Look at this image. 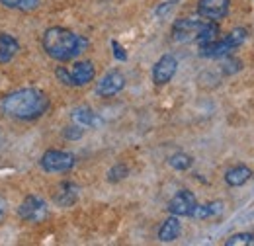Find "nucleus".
I'll return each mask as SVG.
<instances>
[{"label":"nucleus","instance_id":"24","mask_svg":"<svg viewBox=\"0 0 254 246\" xmlns=\"http://www.w3.org/2000/svg\"><path fill=\"white\" fill-rule=\"evenodd\" d=\"M243 68V62L239 61V59H233V57H229L227 61L223 62V72L225 74H233V72H239Z\"/></svg>","mask_w":254,"mask_h":246},{"label":"nucleus","instance_id":"1","mask_svg":"<svg viewBox=\"0 0 254 246\" xmlns=\"http://www.w3.org/2000/svg\"><path fill=\"white\" fill-rule=\"evenodd\" d=\"M0 108L8 118L20 120V122H33L47 112L49 98L43 90H37V88H20L6 94L2 98Z\"/></svg>","mask_w":254,"mask_h":246},{"label":"nucleus","instance_id":"25","mask_svg":"<svg viewBox=\"0 0 254 246\" xmlns=\"http://www.w3.org/2000/svg\"><path fill=\"white\" fill-rule=\"evenodd\" d=\"M55 76L59 78V82H63L64 86H72V84H70L68 68H64V66H57V68H55Z\"/></svg>","mask_w":254,"mask_h":246},{"label":"nucleus","instance_id":"6","mask_svg":"<svg viewBox=\"0 0 254 246\" xmlns=\"http://www.w3.org/2000/svg\"><path fill=\"white\" fill-rule=\"evenodd\" d=\"M195 205H197L195 195L188 189H180L168 201V211L176 217H191L193 211H195Z\"/></svg>","mask_w":254,"mask_h":246},{"label":"nucleus","instance_id":"11","mask_svg":"<svg viewBox=\"0 0 254 246\" xmlns=\"http://www.w3.org/2000/svg\"><path fill=\"white\" fill-rule=\"evenodd\" d=\"M235 47L231 45V41L227 37L223 39H215V41H209V43H203L199 45V55L205 57V59H219V57H227Z\"/></svg>","mask_w":254,"mask_h":246},{"label":"nucleus","instance_id":"7","mask_svg":"<svg viewBox=\"0 0 254 246\" xmlns=\"http://www.w3.org/2000/svg\"><path fill=\"white\" fill-rule=\"evenodd\" d=\"M124 88H126V76L120 70H110L96 84V94L102 98H112V96L122 92Z\"/></svg>","mask_w":254,"mask_h":246},{"label":"nucleus","instance_id":"2","mask_svg":"<svg viewBox=\"0 0 254 246\" xmlns=\"http://www.w3.org/2000/svg\"><path fill=\"white\" fill-rule=\"evenodd\" d=\"M41 45H43L45 53L51 59L64 62V61L76 59L88 47V41L82 35L74 33V31L57 26V28H49V30L43 33Z\"/></svg>","mask_w":254,"mask_h":246},{"label":"nucleus","instance_id":"12","mask_svg":"<svg viewBox=\"0 0 254 246\" xmlns=\"http://www.w3.org/2000/svg\"><path fill=\"white\" fill-rule=\"evenodd\" d=\"M53 199L59 207H70L78 199V187L72 182H61L53 193Z\"/></svg>","mask_w":254,"mask_h":246},{"label":"nucleus","instance_id":"20","mask_svg":"<svg viewBox=\"0 0 254 246\" xmlns=\"http://www.w3.org/2000/svg\"><path fill=\"white\" fill-rule=\"evenodd\" d=\"M227 246H254V235L253 233H237L225 241Z\"/></svg>","mask_w":254,"mask_h":246},{"label":"nucleus","instance_id":"5","mask_svg":"<svg viewBox=\"0 0 254 246\" xmlns=\"http://www.w3.org/2000/svg\"><path fill=\"white\" fill-rule=\"evenodd\" d=\"M18 215L30 223H41L43 219H47L49 215V209H47V203L41 199V197H35V195H28L22 203H20V209H18Z\"/></svg>","mask_w":254,"mask_h":246},{"label":"nucleus","instance_id":"26","mask_svg":"<svg viewBox=\"0 0 254 246\" xmlns=\"http://www.w3.org/2000/svg\"><path fill=\"white\" fill-rule=\"evenodd\" d=\"M112 47H114V57L118 59V61H127V53L126 49L118 43V41H112Z\"/></svg>","mask_w":254,"mask_h":246},{"label":"nucleus","instance_id":"3","mask_svg":"<svg viewBox=\"0 0 254 246\" xmlns=\"http://www.w3.org/2000/svg\"><path fill=\"white\" fill-rule=\"evenodd\" d=\"M219 35V24L211 20H191V18H180L172 26V39L178 43H209L215 41Z\"/></svg>","mask_w":254,"mask_h":246},{"label":"nucleus","instance_id":"22","mask_svg":"<svg viewBox=\"0 0 254 246\" xmlns=\"http://www.w3.org/2000/svg\"><path fill=\"white\" fill-rule=\"evenodd\" d=\"M229 41H231V45L237 49L239 45H243L245 43V39H247V30L245 28H235V30L231 31L229 35H225Z\"/></svg>","mask_w":254,"mask_h":246},{"label":"nucleus","instance_id":"17","mask_svg":"<svg viewBox=\"0 0 254 246\" xmlns=\"http://www.w3.org/2000/svg\"><path fill=\"white\" fill-rule=\"evenodd\" d=\"M223 213V201H209V203H203V205H195V211L193 215L195 219H211V217H217Z\"/></svg>","mask_w":254,"mask_h":246},{"label":"nucleus","instance_id":"27","mask_svg":"<svg viewBox=\"0 0 254 246\" xmlns=\"http://www.w3.org/2000/svg\"><path fill=\"white\" fill-rule=\"evenodd\" d=\"M176 4H178L176 0H170V2H164L162 6H159V8H157V16H159V18H162V16H166V12H170V10H172V8L176 6Z\"/></svg>","mask_w":254,"mask_h":246},{"label":"nucleus","instance_id":"16","mask_svg":"<svg viewBox=\"0 0 254 246\" xmlns=\"http://www.w3.org/2000/svg\"><path fill=\"white\" fill-rule=\"evenodd\" d=\"M18 51H20V43L16 41V37L10 33H0V62L2 64L10 62Z\"/></svg>","mask_w":254,"mask_h":246},{"label":"nucleus","instance_id":"15","mask_svg":"<svg viewBox=\"0 0 254 246\" xmlns=\"http://www.w3.org/2000/svg\"><path fill=\"white\" fill-rule=\"evenodd\" d=\"M253 178V170L249 166H233L225 172V182L231 185V187H239V185H245L249 180Z\"/></svg>","mask_w":254,"mask_h":246},{"label":"nucleus","instance_id":"21","mask_svg":"<svg viewBox=\"0 0 254 246\" xmlns=\"http://www.w3.org/2000/svg\"><path fill=\"white\" fill-rule=\"evenodd\" d=\"M127 176H129V168H127L126 164H116V166H112L110 172H108V182L116 184V182H122Z\"/></svg>","mask_w":254,"mask_h":246},{"label":"nucleus","instance_id":"4","mask_svg":"<svg viewBox=\"0 0 254 246\" xmlns=\"http://www.w3.org/2000/svg\"><path fill=\"white\" fill-rule=\"evenodd\" d=\"M76 158L72 153H66V151H57V149H51V151H45L39 164L45 172H68L72 166H74Z\"/></svg>","mask_w":254,"mask_h":246},{"label":"nucleus","instance_id":"14","mask_svg":"<svg viewBox=\"0 0 254 246\" xmlns=\"http://www.w3.org/2000/svg\"><path fill=\"white\" fill-rule=\"evenodd\" d=\"M182 233V225H180V219L176 215L168 217L159 229V241L160 243H172L180 237Z\"/></svg>","mask_w":254,"mask_h":246},{"label":"nucleus","instance_id":"19","mask_svg":"<svg viewBox=\"0 0 254 246\" xmlns=\"http://www.w3.org/2000/svg\"><path fill=\"white\" fill-rule=\"evenodd\" d=\"M168 164H170V166H172L174 170H180V172H184V170L191 168L193 160H191L190 154H186V153H176V154H172V156L168 158Z\"/></svg>","mask_w":254,"mask_h":246},{"label":"nucleus","instance_id":"23","mask_svg":"<svg viewBox=\"0 0 254 246\" xmlns=\"http://www.w3.org/2000/svg\"><path fill=\"white\" fill-rule=\"evenodd\" d=\"M63 135H64V139L76 141V139H80V137L84 135V127H80V125H70V127H64Z\"/></svg>","mask_w":254,"mask_h":246},{"label":"nucleus","instance_id":"10","mask_svg":"<svg viewBox=\"0 0 254 246\" xmlns=\"http://www.w3.org/2000/svg\"><path fill=\"white\" fill-rule=\"evenodd\" d=\"M68 74H70V84L72 86H86L88 82L94 80L96 68L90 61H78L72 64Z\"/></svg>","mask_w":254,"mask_h":246},{"label":"nucleus","instance_id":"9","mask_svg":"<svg viewBox=\"0 0 254 246\" xmlns=\"http://www.w3.org/2000/svg\"><path fill=\"white\" fill-rule=\"evenodd\" d=\"M229 6H231V0H199L197 14L205 20L217 22L229 14Z\"/></svg>","mask_w":254,"mask_h":246},{"label":"nucleus","instance_id":"18","mask_svg":"<svg viewBox=\"0 0 254 246\" xmlns=\"http://www.w3.org/2000/svg\"><path fill=\"white\" fill-rule=\"evenodd\" d=\"M0 4L4 8L10 10H20V12H30L33 8H37L39 0H0Z\"/></svg>","mask_w":254,"mask_h":246},{"label":"nucleus","instance_id":"28","mask_svg":"<svg viewBox=\"0 0 254 246\" xmlns=\"http://www.w3.org/2000/svg\"><path fill=\"white\" fill-rule=\"evenodd\" d=\"M4 219V201L0 199V221Z\"/></svg>","mask_w":254,"mask_h":246},{"label":"nucleus","instance_id":"13","mask_svg":"<svg viewBox=\"0 0 254 246\" xmlns=\"http://www.w3.org/2000/svg\"><path fill=\"white\" fill-rule=\"evenodd\" d=\"M70 118H72V122L76 123V125L88 127V129H96V127H100L104 123V120L90 108H76V110H72Z\"/></svg>","mask_w":254,"mask_h":246},{"label":"nucleus","instance_id":"8","mask_svg":"<svg viewBox=\"0 0 254 246\" xmlns=\"http://www.w3.org/2000/svg\"><path fill=\"white\" fill-rule=\"evenodd\" d=\"M178 70V61L174 55H162L157 64L153 66V82L157 86H164L166 82L172 80V76Z\"/></svg>","mask_w":254,"mask_h":246}]
</instances>
